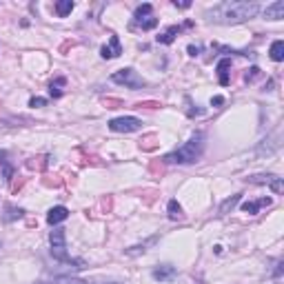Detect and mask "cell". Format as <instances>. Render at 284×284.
<instances>
[{"mask_svg": "<svg viewBox=\"0 0 284 284\" xmlns=\"http://www.w3.org/2000/svg\"><path fill=\"white\" fill-rule=\"evenodd\" d=\"M257 14H260V5L257 3H231L229 0V3H220L213 9H209L206 18L218 25H238L251 20Z\"/></svg>", "mask_w": 284, "mask_h": 284, "instance_id": "cell-1", "label": "cell"}, {"mask_svg": "<svg viewBox=\"0 0 284 284\" xmlns=\"http://www.w3.org/2000/svg\"><path fill=\"white\" fill-rule=\"evenodd\" d=\"M69 218V209L67 206H54V209H49V213H47V222L54 227V224H60V222H64Z\"/></svg>", "mask_w": 284, "mask_h": 284, "instance_id": "cell-9", "label": "cell"}, {"mask_svg": "<svg viewBox=\"0 0 284 284\" xmlns=\"http://www.w3.org/2000/svg\"><path fill=\"white\" fill-rule=\"evenodd\" d=\"M189 56H200V51H202V47H198V44H189Z\"/></svg>", "mask_w": 284, "mask_h": 284, "instance_id": "cell-25", "label": "cell"}, {"mask_svg": "<svg viewBox=\"0 0 284 284\" xmlns=\"http://www.w3.org/2000/svg\"><path fill=\"white\" fill-rule=\"evenodd\" d=\"M42 284H89V282L78 280V277H71V275H60V277H54L51 282H42Z\"/></svg>", "mask_w": 284, "mask_h": 284, "instance_id": "cell-17", "label": "cell"}, {"mask_svg": "<svg viewBox=\"0 0 284 284\" xmlns=\"http://www.w3.org/2000/svg\"><path fill=\"white\" fill-rule=\"evenodd\" d=\"M153 277L160 282H169L176 277V267H171V264H162V267H156L153 269Z\"/></svg>", "mask_w": 284, "mask_h": 284, "instance_id": "cell-10", "label": "cell"}, {"mask_svg": "<svg viewBox=\"0 0 284 284\" xmlns=\"http://www.w3.org/2000/svg\"><path fill=\"white\" fill-rule=\"evenodd\" d=\"M229 67H231V60L229 58H222L220 62H218V80H220V85L222 87H227L229 85Z\"/></svg>", "mask_w": 284, "mask_h": 284, "instance_id": "cell-11", "label": "cell"}, {"mask_svg": "<svg viewBox=\"0 0 284 284\" xmlns=\"http://www.w3.org/2000/svg\"><path fill=\"white\" fill-rule=\"evenodd\" d=\"M257 76H260V69H257V67H251V69H249V74H247V80L251 82V80H255Z\"/></svg>", "mask_w": 284, "mask_h": 284, "instance_id": "cell-24", "label": "cell"}, {"mask_svg": "<svg viewBox=\"0 0 284 284\" xmlns=\"http://www.w3.org/2000/svg\"><path fill=\"white\" fill-rule=\"evenodd\" d=\"M264 18H267V20H282L284 18V0H275V3L267 5Z\"/></svg>", "mask_w": 284, "mask_h": 284, "instance_id": "cell-8", "label": "cell"}, {"mask_svg": "<svg viewBox=\"0 0 284 284\" xmlns=\"http://www.w3.org/2000/svg\"><path fill=\"white\" fill-rule=\"evenodd\" d=\"M151 11H153V7H151L149 3L140 5V7L135 9V14H133V20H142V18H149V16H151Z\"/></svg>", "mask_w": 284, "mask_h": 284, "instance_id": "cell-19", "label": "cell"}, {"mask_svg": "<svg viewBox=\"0 0 284 284\" xmlns=\"http://www.w3.org/2000/svg\"><path fill=\"white\" fill-rule=\"evenodd\" d=\"M204 151V133H196L189 142H184L180 149L171 151L164 156V162H173V164H191L200 160Z\"/></svg>", "mask_w": 284, "mask_h": 284, "instance_id": "cell-2", "label": "cell"}, {"mask_svg": "<svg viewBox=\"0 0 284 284\" xmlns=\"http://www.w3.org/2000/svg\"><path fill=\"white\" fill-rule=\"evenodd\" d=\"M169 218L171 220H182V206L178 204V200H171L169 202Z\"/></svg>", "mask_w": 284, "mask_h": 284, "instance_id": "cell-20", "label": "cell"}, {"mask_svg": "<svg viewBox=\"0 0 284 284\" xmlns=\"http://www.w3.org/2000/svg\"><path fill=\"white\" fill-rule=\"evenodd\" d=\"M273 275H275V277H280V275H282V262H277V264H275V273H273Z\"/></svg>", "mask_w": 284, "mask_h": 284, "instance_id": "cell-27", "label": "cell"}, {"mask_svg": "<svg viewBox=\"0 0 284 284\" xmlns=\"http://www.w3.org/2000/svg\"><path fill=\"white\" fill-rule=\"evenodd\" d=\"M25 216V211L20 209V206H7L5 209V222H14V220H18V218H22Z\"/></svg>", "mask_w": 284, "mask_h": 284, "instance_id": "cell-16", "label": "cell"}, {"mask_svg": "<svg viewBox=\"0 0 284 284\" xmlns=\"http://www.w3.org/2000/svg\"><path fill=\"white\" fill-rule=\"evenodd\" d=\"M240 193H238V196H231L229 200H224V202H222V206H220V213H227L229 209H233V206L238 204V202H240Z\"/></svg>", "mask_w": 284, "mask_h": 284, "instance_id": "cell-21", "label": "cell"}, {"mask_svg": "<svg viewBox=\"0 0 284 284\" xmlns=\"http://www.w3.org/2000/svg\"><path fill=\"white\" fill-rule=\"evenodd\" d=\"M120 54H122V47H120L118 36H111V38H109V44H105V47L100 49V56L105 58V60H111V58H118Z\"/></svg>", "mask_w": 284, "mask_h": 284, "instance_id": "cell-7", "label": "cell"}, {"mask_svg": "<svg viewBox=\"0 0 284 284\" xmlns=\"http://www.w3.org/2000/svg\"><path fill=\"white\" fill-rule=\"evenodd\" d=\"M74 0H58L56 3V14L60 16V18H64L67 14H71V11H74Z\"/></svg>", "mask_w": 284, "mask_h": 284, "instance_id": "cell-15", "label": "cell"}, {"mask_svg": "<svg viewBox=\"0 0 284 284\" xmlns=\"http://www.w3.org/2000/svg\"><path fill=\"white\" fill-rule=\"evenodd\" d=\"M142 127V120L133 118V115H122V118H113L109 122V129L115 133H131V131H138Z\"/></svg>", "mask_w": 284, "mask_h": 284, "instance_id": "cell-5", "label": "cell"}, {"mask_svg": "<svg viewBox=\"0 0 284 284\" xmlns=\"http://www.w3.org/2000/svg\"><path fill=\"white\" fill-rule=\"evenodd\" d=\"M271 202H273L271 198H260V200H255V202H244L242 209H244V213H249V216H255L260 206H269Z\"/></svg>", "mask_w": 284, "mask_h": 284, "instance_id": "cell-12", "label": "cell"}, {"mask_svg": "<svg viewBox=\"0 0 284 284\" xmlns=\"http://www.w3.org/2000/svg\"><path fill=\"white\" fill-rule=\"evenodd\" d=\"M5 158H7V151H0V162H5Z\"/></svg>", "mask_w": 284, "mask_h": 284, "instance_id": "cell-29", "label": "cell"}, {"mask_svg": "<svg viewBox=\"0 0 284 284\" xmlns=\"http://www.w3.org/2000/svg\"><path fill=\"white\" fill-rule=\"evenodd\" d=\"M51 242V255L60 262H71V257L67 253V238H64V229H54L49 235Z\"/></svg>", "mask_w": 284, "mask_h": 284, "instance_id": "cell-4", "label": "cell"}, {"mask_svg": "<svg viewBox=\"0 0 284 284\" xmlns=\"http://www.w3.org/2000/svg\"><path fill=\"white\" fill-rule=\"evenodd\" d=\"M142 31H149V29H156L158 27V18H142V20H133Z\"/></svg>", "mask_w": 284, "mask_h": 284, "instance_id": "cell-18", "label": "cell"}, {"mask_svg": "<svg viewBox=\"0 0 284 284\" xmlns=\"http://www.w3.org/2000/svg\"><path fill=\"white\" fill-rule=\"evenodd\" d=\"M222 102H224V98H222V96H216V98L211 100V105H216V107H218V105H222Z\"/></svg>", "mask_w": 284, "mask_h": 284, "instance_id": "cell-26", "label": "cell"}, {"mask_svg": "<svg viewBox=\"0 0 284 284\" xmlns=\"http://www.w3.org/2000/svg\"><path fill=\"white\" fill-rule=\"evenodd\" d=\"M249 182H253V184H269L271 189H273V193H284V182H282V178L280 176H275V173H257V176H251L249 178Z\"/></svg>", "mask_w": 284, "mask_h": 284, "instance_id": "cell-6", "label": "cell"}, {"mask_svg": "<svg viewBox=\"0 0 284 284\" xmlns=\"http://www.w3.org/2000/svg\"><path fill=\"white\" fill-rule=\"evenodd\" d=\"M111 82H115V85H125L129 89H142L147 85V80L142 78V76H138V71L127 67V69H120L115 71V74H111Z\"/></svg>", "mask_w": 284, "mask_h": 284, "instance_id": "cell-3", "label": "cell"}, {"mask_svg": "<svg viewBox=\"0 0 284 284\" xmlns=\"http://www.w3.org/2000/svg\"><path fill=\"white\" fill-rule=\"evenodd\" d=\"M0 249H3V242H0Z\"/></svg>", "mask_w": 284, "mask_h": 284, "instance_id": "cell-30", "label": "cell"}, {"mask_svg": "<svg viewBox=\"0 0 284 284\" xmlns=\"http://www.w3.org/2000/svg\"><path fill=\"white\" fill-rule=\"evenodd\" d=\"M180 31H182V27H178V25H173V27H169L164 31V34H160L156 40L160 42V44H171L173 40H176V36L180 34Z\"/></svg>", "mask_w": 284, "mask_h": 284, "instance_id": "cell-13", "label": "cell"}, {"mask_svg": "<svg viewBox=\"0 0 284 284\" xmlns=\"http://www.w3.org/2000/svg\"><path fill=\"white\" fill-rule=\"evenodd\" d=\"M44 105H47V100H44V98H31L29 100V107H34V109H40Z\"/></svg>", "mask_w": 284, "mask_h": 284, "instance_id": "cell-23", "label": "cell"}, {"mask_svg": "<svg viewBox=\"0 0 284 284\" xmlns=\"http://www.w3.org/2000/svg\"><path fill=\"white\" fill-rule=\"evenodd\" d=\"M271 60L273 62H282L284 60V42L282 40H275L273 44H271Z\"/></svg>", "mask_w": 284, "mask_h": 284, "instance_id": "cell-14", "label": "cell"}, {"mask_svg": "<svg viewBox=\"0 0 284 284\" xmlns=\"http://www.w3.org/2000/svg\"><path fill=\"white\" fill-rule=\"evenodd\" d=\"M173 5H176V7H180V9H186V7H191V3H178V0H176V3H173Z\"/></svg>", "mask_w": 284, "mask_h": 284, "instance_id": "cell-28", "label": "cell"}, {"mask_svg": "<svg viewBox=\"0 0 284 284\" xmlns=\"http://www.w3.org/2000/svg\"><path fill=\"white\" fill-rule=\"evenodd\" d=\"M64 85V78H58L56 82H51V87H49V93L51 96H54V98H60V96H62V87Z\"/></svg>", "mask_w": 284, "mask_h": 284, "instance_id": "cell-22", "label": "cell"}]
</instances>
